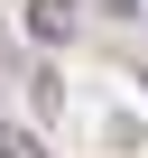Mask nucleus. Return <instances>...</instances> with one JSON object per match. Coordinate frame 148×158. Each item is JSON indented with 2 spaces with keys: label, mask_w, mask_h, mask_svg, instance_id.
<instances>
[{
  "label": "nucleus",
  "mask_w": 148,
  "mask_h": 158,
  "mask_svg": "<svg viewBox=\"0 0 148 158\" xmlns=\"http://www.w3.org/2000/svg\"><path fill=\"white\" fill-rule=\"evenodd\" d=\"M74 28H84V0H28V37L37 47H65Z\"/></svg>",
  "instance_id": "nucleus-1"
},
{
  "label": "nucleus",
  "mask_w": 148,
  "mask_h": 158,
  "mask_svg": "<svg viewBox=\"0 0 148 158\" xmlns=\"http://www.w3.org/2000/svg\"><path fill=\"white\" fill-rule=\"evenodd\" d=\"M0 158H46V149H37V130H10L0 121Z\"/></svg>",
  "instance_id": "nucleus-2"
},
{
  "label": "nucleus",
  "mask_w": 148,
  "mask_h": 158,
  "mask_svg": "<svg viewBox=\"0 0 148 158\" xmlns=\"http://www.w3.org/2000/svg\"><path fill=\"white\" fill-rule=\"evenodd\" d=\"M139 84H148V74H139Z\"/></svg>",
  "instance_id": "nucleus-3"
}]
</instances>
